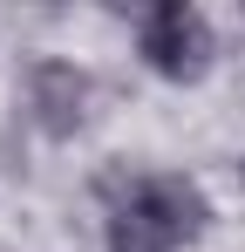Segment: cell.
<instances>
[{
    "instance_id": "1",
    "label": "cell",
    "mask_w": 245,
    "mask_h": 252,
    "mask_svg": "<svg viewBox=\"0 0 245 252\" xmlns=\"http://www.w3.org/2000/svg\"><path fill=\"white\" fill-rule=\"evenodd\" d=\"M102 252H184L204 239L211 205L184 170H109L102 184Z\"/></svg>"
},
{
    "instance_id": "2",
    "label": "cell",
    "mask_w": 245,
    "mask_h": 252,
    "mask_svg": "<svg viewBox=\"0 0 245 252\" xmlns=\"http://www.w3.org/2000/svg\"><path fill=\"white\" fill-rule=\"evenodd\" d=\"M14 109L21 123L48 136V143H68L89 129V109H95V75L82 68L75 55H34L21 75H14Z\"/></svg>"
},
{
    "instance_id": "3",
    "label": "cell",
    "mask_w": 245,
    "mask_h": 252,
    "mask_svg": "<svg viewBox=\"0 0 245 252\" xmlns=\"http://www.w3.org/2000/svg\"><path fill=\"white\" fill-rule=\"evenodd\" d=\"M211 21H204L198 7H143L136 14V62L163 75V82H198L204 68H211Z\"/></svg>"
},
{
    "instance_id": "4",
    "label": "cell",
    "mask_w": 245,
    "mask_h": 252,
    "mask_svg": "<svg viewBox=\"0 0 245 252\" xmlns=\"http://www.w3.org/2000/svg\"><path fill=\"white\" fill-rule=\"evenodd\" d=\"M239 191H245V157H239Z\"/></svg>"
}]
</instances>
